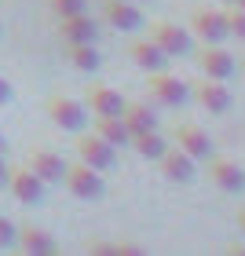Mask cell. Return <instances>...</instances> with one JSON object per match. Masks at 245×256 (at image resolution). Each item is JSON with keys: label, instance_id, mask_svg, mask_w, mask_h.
Here are the masks:
<instances>
[{"label": "cell", "instance_id": "11", "mask_svg": "<svg viewBox=\"0 0 245 256\" xmlns=\"http://www.w3.org/2000/svg\"><path fill=\"white\" fill-rule=\"evenodd\" d=\"M208 180L227 194H242L245 190V168L230 158H208Z\"/></svg>", "mask_w": 245, "mask_h": 256}, {"label": "cell", "instance_id": "14", "mask_svg": "<svg viewBox=\"0 0 245 256\" xmlns=\"http://www.w3.org/2000/svg\"><path fill=\"white\" fill-rule=\"evenodd\" d=\"M176 146L186 150L194 161L212 158V139H208V132H205V128H198V124H190V121L176 128Z\"/></svg>", "mask_w": 245, "mask_h": 256}, {"label": "cell", "instance_id": "18", "mask_svg": "<svg viewBox=\"0 0 245 256\" xmlns=\"http://www.w3.org/2000/svg\"><path fill=\"white\" fill-rule=\"evenodd\" d=\"M92 132L102 136L110 146H128V139H132V132L121 121V114H92Z\"/></svg>", "mask_w": 245, "mask_h": 256}, {"label": "cell", "instance_id": "7", "mask_svg": "<svg viewBox=\"0 0 245 256\" xmlns=\"http://www.w3.org/2000/svg\"><path fill=\"white\" fill-rule=\"evenodd\" d=\"M190 96L198 99V106L208 114H227L230 110V88L216 77H202L198 84H190Z\"/></svg>", "mask_w": 245, "mask_h": 256}, {"label": "cell", "instance_id": "28", "mask_svg": "<svg viewBox=\"0 0 245 256\" xmlns=\"http://www.w3.org/2000/svg\"><path fill=\"white\" fill-rule=\"evenodd\" d=\"M8 183V165H4V154H0V187Z\"/></svg>", "mask_w": 245, "mask_h": 256}, {"label": "cell", "instance_id": "2", "mask_svg": "<svg viewBox=\"0 0 245 256\" xmlns=\"http://www.w3.org/2000/svg\"><path fill=\"white\" fill-rule=\"evenodd\" d=\"M146 37L154 40L168 59H180V55H190L194 52L190 33H186L183 26H176V22H168V18H154V22H150V30H146Z\"/></svg>", "mask_w": 245, "mask_h": 256}, {"label": "cell", "instance_id": "32", "mask_svg": "<svg viewBox=\"0 0 245 256\" xmlns=\"http://www.w3.org/2000/svg\"><path fill=\"white\" fill-rule=\"evenodd\" d=\"M220 4H224V8H227V4H234V0H220Z\"/></svg>", "mask_w": 245, "mask_h": 256}, {"label": "cell", "instance_id": "15", "mask_svg": "<svg viewBox=\"0 0 245 256\" xmlns=\"http://www.w3.org/2000/svg\"><path fill=\"white\" fill-rule=\"evenodd\" d=\"M30 168L37 172L44 183H62V176H66L62 154H55V150H48V146H37V150L30 154Z\"/></svg>", "mask_w": 245, "mask_h": 256}, {"label": "cell", "instance_id": "25", "mask_svg": "<svg viewBox=\"0 0 245 256\" xmlns=\"http://www.w3.org/2000/svg\"><path fill=\"white\" fill-rule=\"evenodd\" d=\"M48 8H52L59 18H66V15H77V11H84V0H48Z\"/></svg>", "mask_w": 245, "mask_h": 256}, {"label": "cell", "instance_id": "22", "mask_svg": "<svg viewBox=\"0 0 245 256\" xmlns=\"http://www.w3.org/2000/svg\"><path fill=\"white\" fill-rule=\"evenodd\" d=\"M128 146H132L139 158H146V161H158V158L168 150V143L158 136V128H154V132H139V136H132V139H128Z\"/></svg>", "mask_w": 245, "mask_h": 256}, {"label": "cell", "instance_id": "31", "mask_svg": "<svg viewBox=\"0 0 245 256\" xmlns=\"http://www.w3.org/2000/svg\"><path fill=\"white\" fill-rule=\"evenodd\" d=\"M234 8H245V0H234Z\"/></svg>", "mask_w": 245, "mask_h": 256}, {"label": "cell", "instance_id": "13", "mask_svg": "<svg viewBox=\"0 0 245 256\" xmlns=\"http://www.w3.org/2000/svg\"><path fill=\"white\" fill-rule=\"evenodd\" d=\"M59 37H62V44H96L99 26H96V18H92V15L77 11V15L59 18Z\"/></svg>", "mask_w": 245, "mask_h": 256}, {"label": "cell", "instance_id": "9", "mask_svg": "<svg viewBox=\"0 0 245 256\" xmlns=\"http://www.w3.org/2000/svg\"><path fill=\"white\" fill-rule=\"evenodd\" d=\"M8 187H11V194H15L22 205H37L40 198H44V180H40L30 165L8 168Z\"/></svg>", "mask_w": 245, "mask_h": 256}, {"label": "cell", "instance_id": "20", "mask_svg": "<svg viewBox=\"0 0 245 256\" xmlns=\"http://www.w3.org/2000/svg\"><path fill=\"white\" fill-rule=\"evenodd\" d=\"M15 246H22V249L33 252V256H44V252H55V238L44 227H22Z\"/></svg>", "mask_w": 245, "mask_h": 256}, {"label": "cell", "instance_id": "27", "mask_svg": "<svg viewBox=\"0 0 245 256\" xmlns=\"http://www.w3.org/2000/svg\"><path fill=\"white\" fill-rule=\"evenodd\" d=\"M11 99V84H8V77L0 74V102H8Z\"/></svg>", "mask_w": 245, "mask_h": 256}, {"label": "cell", "instance_id": "10", "mask_svg": "<svg viewBox=\"0 0 245 256\" xmlns=\"http://www.w3.org/2000/svg\"><path fill=\"white\" fill-rule=\"evenodd\" d=\"M158 165H161V176L168 183H194L198 180V161L180 146H168L165 154L158 158Z\"/></svg>", "mask_w": 245, "mask_h": 256}, {"label": "cell", "instance_id": "6", "mask_svg": "<svg viewBox=\"0 0 245 256\" xmlns=\"http://www.w3.org/2000/svg\"><path fill=\"white\" fill-rule=\"evenodd\" d=\"M190 30H194L205 44H220L224 37H230V33H227V15H224V8H194Z\"/></svg>", "mask_w": 245, "mask_h": 256}, {"label": "cell", "instance_id": "26", "mask_svg": "<svg viewBox=\"0 0 245 256\" xmlns=\"http://www.w3.org/2000/svg\"><path fill=\"white\" fill-rule=\"evenodd\" d=\"M15 242H18V227L8 216H0V249H11Z\"/></svg>", "mask_w": 245, "mask_h": 256}, {"label": "cell", "instance_id": "5", "mask_svg": "<svg viewBox=\"0 0 245 256\" xmlns=\"http://www.w3.org/2000/svg\"><path fill=\"white\" fill-rule=\"evenodd\" d=\"M62 183H66V190L74 194V198H88V202H96V198H102V176L92 165H84V161H77V165H66V176H62Z\"/></svg>", "mask_w": 245, "mask_h": 256}, {"label": "cell", "instance_id": "24", "mask_svg": "<svg viewBox=\"0 0 245 256\" xmlns=\"http://www.w3.org/2000/svg\"><path fill=\"white\" fill-rule=\"evenodd\" d=\"M88 252H110V256H136V246H124V242H88Z\"/></svg>", "mask_w": 245, "mask_h": 256}, {"label": "cell", "instance_id": "19", "mask_svg": "<svg viewBox=\"0 0 245 256\" xmlns=\"http://www.w3.org/2000/svg\"><path fill=\"white\" fill-rule=\"evenodd\" d=\"M121 121H124V128H128L132 136H139V132H154V128H158V118H154V110H150L146 102H124Z\"/></svg>", "mask_w": 245, "mask_h": 256}, {"label": "cell", "instance_id": "29", "mask_svg": "<svg viewBox=\"0 0 245 256\" xmlns=\"http://www.w3.org/2000/svg\"><path fill=\"white\" fill-rule=\"evenodd\" d=\"M238 227H242V234H245V208H238Z\"/></svg>", "mask_w": 245, "mask_h": 256}, {"label": "cell", "instance_id": "3", "mask_svg": "<svg viewBox=\"0 0 245 256\" xmlns=\"http://www.w3.org/2000/svg\"><path fill=\"white\" fill-rule=\"evenodd\" d=\"M74 150H77V158L84 161V165H92L96 172H106V168H114V161H118V146H110L106 139L96 136V132H77Z\"/></svg>", "mask_w": 245, "mask_h": 256}, {"label": "cell", "instance_id": "21", "mask_svg": "<svg viewBox=\"0 0 245 256\" xmlns=\"http://www.w3.org/2000/svg\"><path fill=\"white\" fill-rule=\"evenodd\" d=\"M66 55L74 62V70H80V74H96L102 66V55L96 52V44H66Z\"/></svg>", "mask_w": 245, "mask_h": 256}, {"label": "cell", "instance_id": "23", "mask_svg": "<svg viewBox=\"0 0 245 256\" xmlns=\"http://www.w3.org/2000/svg\"><path fill=\"white\" fill-rule=\"evenodd\" d=\"M224 15H227V33H230V37H238V40H245V8L227 4Z\"/></svg>", "mask_w": 245, "mask_h": 256}, {"label": "cell", "instance_id": "17", "mask_svg": "<svg viewBox=\"0 0 245 256\" xmlns=\"http://www.w3.org/2000/svg\"><path fill=\"white\" fill-rule=\"evenodd\" d=\"M102 18H106L114 30H124V33H132V30L143 26L139 8L128 4V0H106V4H102Z\"/></svg>", "mask_w": 245, "mask_h": 256}, {"label": "cell", "instance_id": "16", "mask_svg": "<svg viewBox=\"0 0 245 256\" xmlns=\"http://www.w3.org/2000/svg\"><path fill=\"white\" fill-rule=\"evenodd\" d=\"M128 59H132L139 70H146V74H154V70H165V66L172 62L168 55L161 52L154 40H150V37H143V40H132V44H128Z\"/></svg>", "mask_w": 245, "mask_h": 256}, {"label": "cell", "instance_id": "4", "mask_svg": "<svg viewBox=\"0 0 245 256\" xmlns=\"http://www.w3.org/2000/svg\"><path fill=\"white\" fill-rule=\"evenodd\" d=\"M146 88H150V99L161 102V106H183V102L190 99V84L165 74V70H154V74L146 77Z\"/></svg>", "mask_w": 245, "mask_h": 256}, {"label": "cell", "instance_id": "30", "mask_svg": "<svg viewBox=\"0 0 245 256\" xmlns=\"http://www.w3.org/2000/svg\"><path fill=\"white\" fill-rule=\"evenodd\" d=\"M4 150H8V139H4V132H0V154H4Z\"/></svg>", "mask_w": 245, "mask_h": 256}, {"label": "cell", "instance_id": "12", "mask_svg": "<svg viewBox=\"0 0 245 256\" xmlns=\"http://www.w3.org/2000/svg\"><path fill=\"white\" fill-rule=\"evenodd\" d=\"M80 102H84L92 114H121L128 99L121 96V92H114L110 84H102V80H92V84L84 88V99Z\"/></svg>", "mask_w": 245, "mask_h": 256}, {"label": "cell", "instance_id": "8", "mask_svg": "<svg viewBox=\"0 0 245 256\" xmlns=\"http://www.w3.org/2000/svg\"><path fill=\"white\" fill-rule=\"evenodd\" d=\"M190 55L198 59L202 74H205V77H216V80H227V77L238 70L234 55H230V52H224L220 44H202V48H198V52H190Z\"/></svg>", "mask_w": 245, "mask_h": 256}, {"label": "cell", "instance_id": "33", "mask_svg": "<svg viewBox=\"0 0 245 256\" xmlns=\"http://www.w3.org/2000/svg\"><path fill=\"white\" fill-rule=\"evenodd\" d=\"M0 30H4V22H0Z\"/></svg>", "mask_w": 245, "mask_h": 256}, {"label": "cell", "instance_id": "1", "mask_svg": "<svg viewBox=\"0 0 245 256\" xmlns=\"http://www.w3.org/2000/svg\"><path fill=\"white\" fill-rule=\"evenodd\" d=\"M44 114L52 118L55 128H62V132H80L88 121V106L80 99H70L62 92H55V96L44 99Z\"/></svg>", "mask_w": 245, "mask_h": 256}]
</instances>
